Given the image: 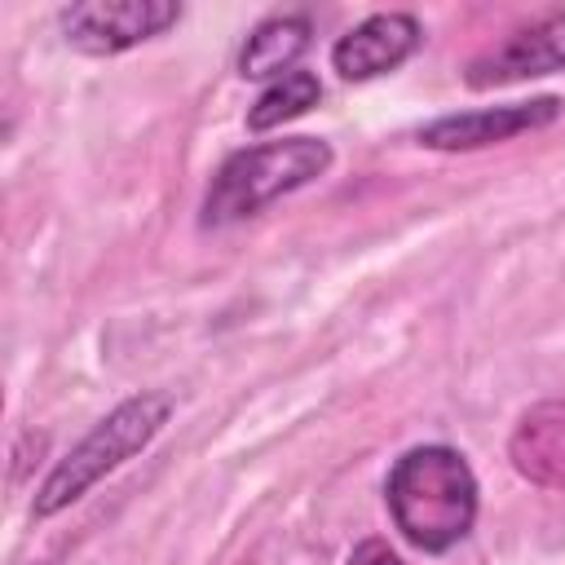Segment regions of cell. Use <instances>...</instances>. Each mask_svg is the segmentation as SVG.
Here are the masks:
<instances>
[{
    "instance_id": "1",
    "label": "cell",
    "mask_w": 565,
    "mask_h": 565,
    "mask_svg": "<svg viewBox=\"0 0 565 565\" xmlns=\"http://www.w3.org/2000/svg\"><path fill=\"white\" fill-rule=\"evenodd\" d=\"M388 516L419 552H450L477 521V477L450 446L406 450L384 481Z\"/></svg>"
},
{
    "instance_id": "6",
    "label": "cell",
    "mask_w": 565,
    "mask_h": 565,
    "mask_svg": "<svg viewBox=\"0 0 565 565\" xmlns=\"http://www.w3.org/2000/svg\"><path fill=\"white\" fill-rule=\"evenodd\" d=\"M556 115H561V97H534V102H512V106L441 115V119L419 128V146H428V150H481V146L547 128Z\"/></svg>"
},
{
    "instance_id": "7",
    "label": "cell",
    "mask_w": 565,
    "mask_h": 565,
    "mask_svg": "<svg viewBox=\"0 0 565 565\" xmlns=\"http://www.w3.org/2000/svg\"><path fill=\"white\" fill-rule=\"evenodd\" d=\"M419 40L424 31L411 13H371L331 44V66L340 79L362 84V79L397 71L419 49Z\"/></svg>"
},
{
    "instance_id": "10",
    "label": "cell",
    "mask_w": 565,
    "mask_h": 565,
    "mask_svg": "<svg viewBox=\"0 0 565 565\" xmlns=\"http://www.w3.org/2000/svg\"><path fill=\"white\" fill-rule=\"evenodd\" d=\"M318 97H322L318 75H313V71H291V75L274 79V84L252 102V110H247V128H252V132H269V128L287 124V119L305 115L309 106H318Z\"/></svg>"
},
{
    "instance_id": "11",
    "label": "cell",
    "mask_w": 565,
    "mask_h": 565,
    "mask_svg": "<svg viewBox=\"0 0 565 565\" xmlns=\"http://www.w3.org/2000/svg\"><path fill=\"white\" fill-rule=\"evenodd\" d=\"M344 565H406L384 539H362L353 552H349V561Z\"/></svg>"
},
{
    "instance_id": "9",
    "label": "cell",
    "mask_w": 565,
    "mask_h": 565,
    "mask_svg": "<svg viewBox=\"0 0 565 565\" xmlns=\"http://www.w3.org/2000/svg\"><path fill=\"white\" fill-rule=\"evenodd\" d=\"M309 44H313V22L305 13H274L247 35V44L238 53V75L274 84L296 71V62L309 53Z\"/></svg>"
},
{
    "instance_id": "2",
    "label": "cell",
    "mask_w": 565,
    "mask_h": 565,
    "mask_svg": "<svg viewBox=\"0 0 565 565\" xmlns=\"http://www.w3.org/2000/svg\"><path fill=\"white\" fill-rule=\"evenodd\" d=\"M168 419H172V393H163V388H146V393L119 402L106 419H97L53 463V472L35 490L31 516L44 521V516H57L62 508H71L75 499H84L102 477H110L119 463H128L132 455H141L163 433Z\"/></svg>"
},
{
    "instance_id": "4",
    "label": "cell",
    "mask_w": 565,
    "mask_h": 565,
    "mask_svg": "<svg viewBox=\"0 0 565 565\" xmlns=\"http://www.w3.org/2000/svg\"><path fill=\"white\" fill-rule=\"evenodd\" d=\"M57 22L75 53L115 57L177 26L181 4L172 0H84V4H66Z\"/></svg>"
},
{
    "instance_id": "8",
    "label": "cell",
    "mask_w": 565,
    "mask_h": 565,
    "mask_svg": "<svg viewBox=\"0 0 565 565\" xmlns=\"http://www.w3.org/2000/svg\"><path fill=\"white\" fill-rule=\"evenodd\" d=\"M508 459L530 486L565 490V397L534 402L516 419L508 437Z\"/></svg>"
},
{
    "instance_id": "3",
    "label": "cell",
    "mask_w": 565,
    "mask_h": 565,
    "mask_svg": "<svg viewBox=\"0 0 565 565\" xmlns=\"http://www.w3.org/2000/svg\"><path fill=\"white\" fill-rule=\"evenodd\" d=\"M331 168V146L322 137H282L265 146L234 150L203 194V225H234L269 207L274 199L318 181Z\"/></svg>"
},
{
    "instance_id": "5",
    "label": "cell",
    "mask_w": 565,
    "mask_h": 565,
    "mask_svg": "<svg viewBox=\"0 0 565 565\" xmlns=\"http://www.w3.org/2000/svg\"><path fill=\"white\" fill-rule=\"evenodd\" d=\"M552 71H565V13H547V18L512 31L508 40L490 44L486 53H477L463 66V84L468 88H503L516 79L552 75Z\"/></svg>"
}]
</instances>
